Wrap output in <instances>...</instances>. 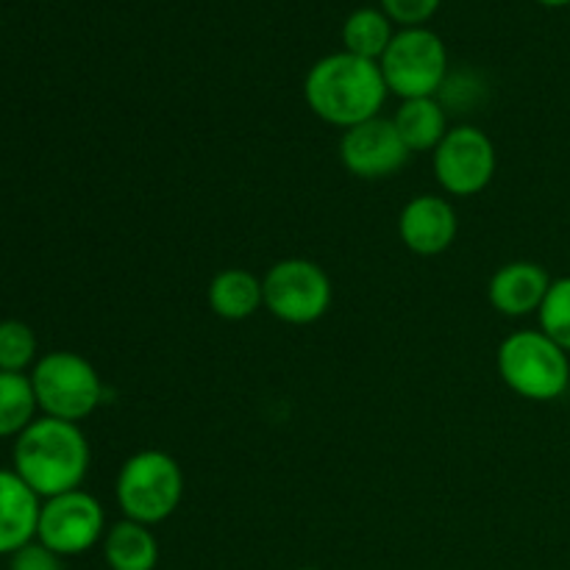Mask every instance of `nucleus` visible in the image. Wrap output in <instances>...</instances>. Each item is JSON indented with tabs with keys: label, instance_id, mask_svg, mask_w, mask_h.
Instances as JSON below:
<instances>
[{
	"label": "nucleus",
	"instance_id": "nucleus-1",
	"mask_svg": "<svg viewBox=\"0 0 570 570\" xmlns=\"http://www.w3.org/2000/svg\"><path fill=\"white\" fill-rule=\"evenodd\" d=\"M387 95L379 61L345 50L317 59L304 78V98L312 115L343 131L379 117Z\"/></svg>",
	"mask_w": 570,
	"mask_h": 570
},
{
	"label": "nucleus",
	"instance_id": "nucleus-2",
	"mask_svg": "<svg viewBox=\"0 0 570 570\" xmlns=\"http://www.w3.org/2000/svg\"><path fill=\"white\" fill-rule=\"evenodd\" d=\"M89 471V443L78 423L39 417L14 443V473L39 495L70 493Z\"/></svg>",
	"mask_w": 570,
	"mask_h": 570
},
{
	"label": "nucleus",
	"instance_id": "nucleus-3",
	"mask_svg": "<svg viewBox=\"0 0 570 570\" xmlns=\"http://www.w3.org/2000/svg\"><path fill=\"white\" fill-rule=\"evenodd\" d=\"M115 495L122 518L128 521L145 527L165 523L184 499L181 465L165 451H139L122 462Z\"/></svg>",
	"mask_w": 570,
	"mask_h": 570
},
{
	"label": "nucleus",
	"instance_id": "nucleus-4",
	"mask_svg": "<svg viewBox=\"0 0 570 570\" xmlns=\"http://www.w3.org/2000/svg\"><path fill=\"white\" fill-rule=\"evenodd\" d=\"M499 376L515 395L557 401L570 387V354L543 332H515L499 345Z\"/></svg>",
	"mask_w": 570,
	"mask_h": 570
},
{
	"label": "nucleus",
	"instance_id": "nucleus-5",
	"mask_svg": "<svg viewBox=\"0 0 570 570\" xmlns=\"http://www.w3.org/2000/svg\"><path fill=\"white\" fill-rule=\"evenodd\" d=\"M379 67L390 95L438 98L449 78V50L432 28H399Z\"/></svg>",
	"mask_w": 570,
	"mask_h": 570
},
{
	"label": "nucleus",
	"instance_id": "nucleus-6",
	"mask_svg": "<svg viewBox=\"0 0 570 570\" xmlns=\"http://www.w3.org/2000/svg\"><path fill=\"white\" fill-rule=\"evenodd\" d=\"M31 384L39 410L56 421H83L104 401V384H100L98 371L72 351L45 354L33 365Z\"/></svg>",
	"mask_w": 570,
	"mask_h": 570
},
{
	"label": "nucleus",
	"instance_id": "nucleus-7",
	"mask_svg": "<svg viewBox=\"0 0 570 570\" xmlns=\"http://www.w3.org/2000/svg\"><path fill=\"white\" fill-rule=\"evenodd\" d=\"M265 309L289 326H309L332 309L334 287L328 273L317 262L282 259L262 278Z\"/></svg>",
	"mask_w": 570,
	"mask_h": 570
},
{
	"label": "nucleus",
	"instance_id": "nucleus-8",
	"mask_svg": "<svg viewBox=\"0 0 570 570\" xmlns=\"http://www.w3.org/2000/svg\"><path fill=\"white\" fill-rule=\"evenodd\" d=\"M495 165L499 156L493 139L476 126L449 128L443 142L432 150L434 178L443 193L456 198H471L488 189L495 176Z\"/></svg>",
	"mask_w": 570,
	"mask_h": 570
},
{
	"label": "nucleus",
	"instance_id": "nucleus-9",
	"mask_svg": "<svg viewBox=\"0 0 570 570\" xmlns=\"http://www.w3.org/2000/svg\"><path fill=\"white\" fill-rule=\"evenodd\" d=\"M106 538L104 507L87 490H70V493L45 499L39 512L37 540L48 546L53 554L78 557L87 554Z\"/></svg>",
	"mask_w": 570,
	"mask_h": 570
},
{
	"label": "nucleus",
	"instance_id": "nucleus-10",
	"mask_svg": "<svg viewBox=\"0 0 570 570\" xmlns=\"http://www.w3.org/2000/svg\"><path fill=\"white\" fill-rule=\"evenodd\" d=\"M410 156V148L399 137L395 122L382 115L348 128L340 139V161L351 176L362 181H382V178L395 176L404 170Z\"/></svg>",
	"mask_w": 570,
	"mask_h": 570
},
{
	"label": "nucleus",
	"instance_id": "nucleus-11",
	"mask_svg": "<svg viewBox=\"0 0 570 570\" xmlns=\"http://www.w3.org/2000/svg\"><path fill=\"white\" fill-rule=\"evenodd\" d=\"M460 220L451 200L440 195H417L401 209L399 237L412 254L440 256L454 245Z\"/></svg>",
	"mask_w": 570,
	"mask_h": 570
},
{
	"label": "nucleus",
	"instance_id": "nucleus-12",
	"mask_svg": "<svg viewBox=\"0 0 570 570\" xmlns=\"http://www.w3.org/2000/svg\"><path fill=\"white\" fill-rule=\"evenodd\" d=\"M551 289V276L538 262L518 259L499 267L488 284V298L493 309L504 317H527L540 312Z\"/></svg>",
	"mask_w": 570,
	"mask_h": 570
},
{
	"label": "nucleus",
	"instance_id": "nucleus-13",
	"mask_svg": "<svg viewBox=\"0 0 570 570\" xmlns=\"http://www.w3.org/2000/svg\"><path fill=\"white\" fill-rule=\"evenodd\" d=\"M39 512V495L14 471H0V557H11L33 543Z\"/></svg>",
	"mask_w": 570,
	"mask_h": 570
},
{
	"label": "nucleus",
	"instance_id": "nucleus-14",
	"mask_svg": "<svg viewBox=\"0 0 570 570\" xmlns=\"http://www.w3.org/2000/svg\"><path fill=\"white\" fill-rule=\"evenodd\" d=\"M209 309L223 321H248L265 306V287L243 267H226L209 282Z\"/></svg>",
	"mask_w": 570,
	"mask_h": 570
},
{
	"label": "nucleus",
	"instance_id": "nucleus-15",
	"mask_svg": "<svg viewBox=\"0 0 570 570\" xmlns=\"http://www.w3.org/2000/svg\"><path fill=\"white\" fill-rule=\"evenodd\" d=\"M104 560L109 570H156L159 566V540L150 527L122 518L104 538Z\"/></svg>",
	"mask_w": 570,
	"mask_h": 570
},
{
	"label": "nucleus",
	"instance_id": "nucleus-16",
	"mask_svg": "<svg viewBox=\"0 0 570 570\" xmlns=\"http://www.w3.org/2000/svg\"><path fill=\"white\" fill-rule=\"evenodd\" d=\"M399 137L410 148V154L434 150L449 134L445 126V106L438 98H412L401 100L399 111L393 117Z\"/></svg>",
	"mask_w": 570,
	"mask_h": 570
},
{
	"label": "nucleus",
	"instance_id": "nucleus-17",
	"mask_svg": "<svg viewBox=\"0 0 570 570\" xmlns=\"http://www.w3.org/2000/svg\"><path fill=\"white\" fill-rule=\"evenodd\" d=\"M395 37V22L382 9L362 6L343 22V50L367 61H382Z\"/></svg>",
	"mask_w": 570,
	"mask_h": 570
},
{
	"label": "nucleus",
	"instance_id": "nucleus-18",
	"mask_svg": "<svg viewBox=\"0 0 570 570\" xmlns=\"http://www.w3.org/2000/svg\"><path fill=\"white\" fill-rule=\"evenodd\" d=\"M39 410L31 376L0 371V438L22 434Z\"/></svg>",
	"mask_w": 570,
	"mask_h": 570
},
{
	"label": "nucleus",
	"instance_id": "nucleus-19",
	"mask_svg": "<svg viewBox=\"0 0 570 570\" xmlns=\"http://www.w3.org/2000/svg\"><path fill=\"white\" fill-rule=\"evenodd\" d=\"M540 332L570 354V276L551 282L549 295L538 312Z\"/></svg>",
	"mask_w": 570,
	"mask_h": 570
},
{
	"label": "nucleus",
	"instance_id": "nucleus-20",
	"mask_svg": "<svg viewBox=\"0 0 570 570\" xmlns=\"http://www.w3.org/2000/svg\"><path fill=\"white\" fill-rule=\"evenodd\" d=\"M37 360V337L22 321L0 323V371L22 373Z\"/></svg>",
	"mask_w": 570,
	"mask_h": 570
},
{
	"label": "nucleus",
	"instance_id": "nucleus-21",
	"mask_svg": "<svg viewBox=\"0 0 570 570\" xmlns=\"http://www.w3.org/2000/svg\"><path fill=\"white\" fill-rule=\"evenodd\" d=\"M379 9L399 28H423L440 11L443 0H379Z\"/></svg>",
	"mask_w": 570,
	"mask_h": 570
},
{
	"label": "nucleus",
	"instance_id": "nucleus-22",
	"mask_svg": "<svg viewBox=\"0 0 570 570\" xmlns=\"http://www.w3.org/2000/svg\"><path fill=\"white\" fill-rule=\"evenodd\" d=\"M9 570H65V566H61L59 554H53L48 546L37 540V543L22 546L17 554H11Z\"/></svg>",
	"mask_w": 570,
	"mask_h": 570
},
{
	"label": "nucleus",
	"instance_id": "nucleus-23",
	"mask_svg": "<svg viewBox=\"0 0 570 570\" xmlns=\"http://www.w3.org/2000/svg\"><path fill=\"white\" fill-rule=\"evenodd\" d=\"M534 3L546 6V9H566V6H570V0H534Z\"/></svg>",
	"mask_w": 570,
	"mask_h": 570
},
{
	"label": "nucleus",
	"instance_id": "nucleus-24",
	"mask_svg": "<svg viewBox=\"0 0 570 570\" xmlns=\"http://www.w3.org/2000/svg\"><path fill=\"white\" fill-rule=\"evenodd\" d=\"M295 570H321V568H295Z\"/></svg>",
	"mask_w": 570,
	"mask_h": 570
}]
</instances>
